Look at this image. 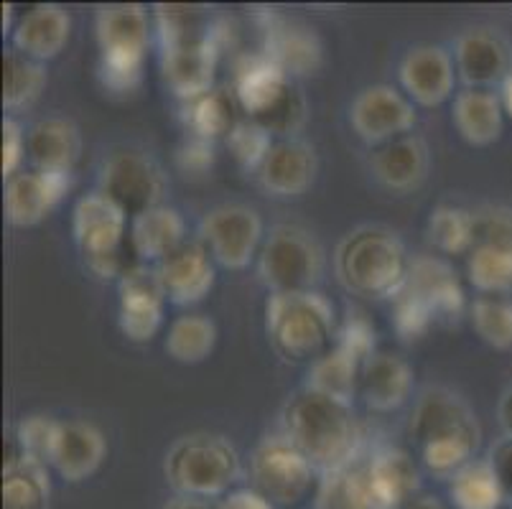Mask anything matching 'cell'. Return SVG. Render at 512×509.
<instances>
[{"instance_id": "cell-1", "label": "cell", "mask_w": 512, "mask_h": 509, "mask_svg": "<svg viewBox=\"0 0 512 509\" xmlns=\"http://www.w3.org/2000/svg\"><path fill=\"white\" fill-rule=\"evenodd\" d=\"M283 436L311 461L316 474H334L357 464L362 428L352 403L301 387L281 410Z\"/></svg>"}, {"instance_id": "cell-2", "label": "cell", "mask_w": 512, "mask_h": 509, "mask_svg": "<svg viewBox=\"0 0 512 509\" xmlns=\"http://www.w3.org/2000/svg\"><path fill=\"white\" fill-rule=\"evenodd\" d=\"M411 438L423 466L441 479H451L474 461L482 426L462 395L449 387H426L413 405Z\"/></svg>"}, {"instance_id": "cell-3", "label": "cell", "mask_w": 512, "mask_h": 509, "mask_svg": "<svg viewBox=\"0 0 512 509\" xmlns=\"http://www.w3.org/2000/svg\"><path fill=\"white\" fill-rule=\"evenodd\" d=\"M411 255L388 227L362 224L347 232L334 252V273L349 293L393 301L408 280Z\"/></svg>"}, {"instance_id": "cell-4", "label": "cell", "mask_w": 512, "mask_h": 509, "mask_svg": "<svg viewBox=\"0 0 512 509\" xmlns=\"http://www.w3.org/2000/svg\"><path fill=\"white\" fill-rule=\"evenodd\" d=\"M240 474L242 461L237 448L217 433L181 436L164 456V479L176 497H225Z\"/></svg>"}, {"instance_id": "cell-5", "label": "cell", "mask_w": 512, "mask_h": 509, "mask_svg": "<svg viewBox=\"0 0 512 509\" xmlns=\"http://www.w3.org/2000/svg\"><path fill=\"white\" fill-rule=\"evenodd\" d=\"M334 306L319 291L271 293L265 301V336L286 362H314L332 347Z\"/></svg>"}, {"instance_id": "cell-6", "label": "cell", "mask_w": 512, "mask_h": 509, "mask_svg": "<svg viewBox=\"0 0 512 509\" xmlns=\"http://www.w3.org/2000/svg\"><path fill=\"white\" fill-rule=\"evenodd\" d=\"M97 49H100V82L115 95H128L141 84L146 67L151 26L148 13L136 3L102 6L95 21Z\"/></svg>"}, {"instance_id": "cell-7", "label": "cell", "mask_w": 512, "mask_h": 509, "mask_svg": "<svg viewBox=\"0 0 512 509\" xmlns=\"http://www.w3.org/2000/svg\"><path fill=\"white\" fill-rule=\"evenodd\" d=\"M128 227V214L102 191H92L74 204V245L97 278L120 280L128 270L141 265L130 250Z\"/></svg>"}, {"instance_id": "cell-8", "label": "cell", "mask_w": 512, "mask_h": 509, "mask_svg": "<svg viewBox=\"0 0 512 509\" xmlns=\"http://www.w3.org/2000/svg\"><path fill=\"white\" fill-rule=\"evenodd\" d=\"M324 265L327 258L316 237L296 224H276L258 255V275L271 293L316 291Z\"/></svg>"}, {"instance_id": "cell-9", "label": "cell", "mask_w": 512, "mask_h": 509, "mask_svg": "<svg viewBox=\"0 0 512 509\" xmlns=\"http://www.w3.org/2000/svg\"><path fill=\"white\" fill-rule=\"evenodd\" d=\"M375 347V324L362 311H349L332 347L311 362L306 387L352 403L360 392V377L367 359L377 352Z\"/></svg>"}, {"instance_id": "cell-10", "label": "cell", "mask_w": 512, "mask_h": 509, "mask_svg": "<svg viewBox=\"0 0 512 509\" xmlns=\"http://www.w3.org/2000/svg\"><path fill=\"white\" fill-rule=\"evenodd\" d=\"M314 474L311 461L283 433L265 436L250 456L253 489L276 507L299 504L311 489Z\"/></svg>"}, {"instance_id": "cell-11", "label": "cell", "mask_w": 512, "mask_h": 509, "mask_svg": "<svg viewBox=\"0 0 512 509\" xmlns=\"http://www.w3.org/2000/svg\"><path fill=\"white\" fill-rule=\"evenodd\" d=\"M130 219L164 204L166 176L148 153L120 148L102 161L100 189Z\"/></svg>"}, {"instance_id": "cell-12", "label": "cell", "mask_w": 512, "mask_h": 509, "mask_svg": "<svg viewBox=\"0 0 512 509\" xmlns=\"http://www.w3.org/2000/svg\"><path fill=\"white\" fill-rule=\"evenodd\" d=\"M199 242L222 268H248L265 242L263 219L248 204H220L199 222Z\"/></svg>"}, {"instance_id": "cell-13", "label": "cell", "mask_w": 512, "mask_h": 509, "mask_svg": "<svg viewBox=\"0 0 512 509\" xmlns=\"http://www.w3.org/2000/svg\"><path fill=\"white\" fill-rule=\"evenodd\" d=\"M349 123L372 148L403 138L418 123L416 105L390 84H372L349 105Z\"/></svg>"}, {"instance_id": "cell-14", "label": "cell", "mask_w": 512, "mask_h": 509, "mask_svg": "<svg viewBox=\"0 0 512 509\" xmlns=\"http://www.w3.org/2000/svg\"><path fill=\"white\" fill-rule=\"evenodd\" d=\"M164 288L151 265H136L118 280V326L130 342H151L164 326Z\"/></svg>"}, {"instance_id": "cell-15", "label": "cell", "mask_w": 512, "mask_h": 509, "mask_svg": "<svg viewBox=\"0 0 512 509\" xmlns=\"http://www.w3.org/2000/svg\"><path fill=\"white\" fill-rule=\"evenodd\" d=\"M456 77L472 90H492L512 72V49L495 28H469L454 46Z\"/></svg>"}, {"instance_id": "cell-16", "label": "cell", "mask_w": 512, "mask_h": 509, "mask_svg": "<svg viewBox=\"0 0 512 509\" xmlns=\"http://www.w3.org/2000/svg\"><path fill=\"white\" fill-rule=\"evenodd\" d=\"M69 189H72V174L39 171V168L18 171L16 176L6 179V196H3L6 219L13 227H34L59 207Z\"/></svg>"}, {"instance_id": "cell-17", "label": "cell", "mask_w": 512, "mask_h": 509, "mask_svg": "<svg viewBox=\"0 0 512 509\" xmlns=\"http://www.w3.org/2000/svg\"><path fill=\"white\" fill-rule=\"evenodd\" d=\"M153 270L164 288L166 301L174 306H194L204 301L217 280L212 255L199 240L184 242L169 258L153 265Z\"/></svg>"}, {"instance_id": "cell-18", "label": "cell", "mask_w": 512, "mask_h": 509, "mask_svg": "<svg viewBox=\"0 0 512 509\" xmlns=\"http://www.w3.org/2000/svg\"><path fill=\"white\" fill-rule=\"evenodd\" d=\"M398 79L408 100L423 107H436L454 95V56L444 46H413L398 67Z\"/></svg>"}, {"instance_id": "cell-19", "label": "cell", "mask_w": 512, "mask_h": 509, "mask_svg": "<svg viewBox=\"0 0 512 509\" xmlns=\"http://www.w3.org/2000/svg\"><path fill=\"white\" fill-rule=\"evenodd\" d=\"M222 46H225V39L179 46V49H161V72H164L169 90L181 102H189L214 90V74L220 64Z\"/></svg>"}, {"instance_id": "cell-20", "label": "cell", "mask_w": 512, "mask_h": 509, "mask_svg": "<svg viewBox=\"0 0 512 509\" xmlns=\"http://www.w3.org/2000/svg\"><path fill=\"white\" fill-rule=\"evenodd\" d=\"M319 171L314 146L306 140H276L258 168V184L273 196H301L311 189Z\"/></svg>"}, {"instance_id": "cell-21", "label": "cell", "mask_w": 512, "mask_h": 509, "mask_svg": "<svg viewBox=\"0 0 512 509\" xmlns=\"http://www.w3.org/2000/svg\"><path fill=\"white\" fill-rule=\"evenodd\" d=\"M291 82L293 79L273 62L271 56L258 51V54H245L235 64L230 90L240 110L248 112V118H260L286 95Z\"/></svg>"}, {"instance_id": "cell-22", "label": "cell", "mask_w": 512, "mask_h": 509, "mask_svg": "<svg viewBox=\"0 0 512 509\" xmlns=\"http://www.w3.org/2000/svg\"><path fill=\"white\" fill-rule=\"evenodd\" d=\"M431 156L428 146L418 135H403L383 146H375L370 153V171L385 189L406 194L418 189L426 181Z\"/></svg>"}, {"instance_id": "cell-23", "label": "cell", "mask_w": 512, "mask_h": 509, "mask_svg": "<svg viewBox=\"0 0 512 509\" xmlns=\"http://www.w3.org/2000/svg\"><path fill=\"white\" fill-rule=\"evenodd\" d=\"M367 487L375 509H403L421 487L416 464L400 448H377L365 464Z\"/></svg>"}, {"instance_id": "cell-24", "label": "cell", "mask_w": 512, "mask_h": 509, "mask_svg": "<svg viewBox=\"0 0 512 509\" xmlns=\"http://www.w3.org/2000/svg\"><path fill=\"white\" fill-rule=\"evenodd\" d=\"M69 36H72L69 13L54 3H39L18 18L11 31V44L16 51L44 64L62 54Z\"/></svg>"}, {"instance_id": "cell-25", "label": "cell", "mask_w": 512, "mask_h": 509, "mask_svg": "<svg viewBox=\"0 0 512 509\" xmlns=\"http://www.w3.org/2000/svg\"><path fill=\"white\" fill-rule=\"evenodd\" d=\"M263 51L291 79L314 74L321 67V41L314 34V28L273 16V13L265 23Z\"/></svg>"}, {"instance_id": "cell-26", "label": "cell", "mask_w": 512, "mask_h": 509, "mask_svg": "<svg viewBox=\"0 0 512 509\" xmlns=\"http://www.w3.org/2000/svg\"><path fill=\"white\" fill-rule=\"evenodd\" d=\"M130 250L141 265H158L171 252L179 250L186 240V222L179 209L174 207H153L148 212L130 219L128 227Z\"/></svg>"}, {"instance_id": "cell-27", "label": "cell", "mask_w": 512, "mask_h": 509, "mask_svg": "<svg viewBox=\"0 0 512 509\" xmlns=\"http://www.w3.org/2000/svg\"><path fill=\"white\" fill-rule=\"evenodd\" d=\"M105 456L107 443L100 428L87 423V420H67V423H62L51 466L57 469L64 482L77 484L90 479L102 466Z\"/></svg>"}, {"instance_id": "cell-28", "label": "cell", "mask_w": 512, "mask_h": 509, "mask_svg": "<svg viewBox=\"0 0 512 509\" xmlns=\"http://www.w3.org/2000/svg\"><path fill=\"white\" fill-rule=\"evenodd\" d=\"M413 367L398 354L375 352L367 359L360 377V395L365 405L377 413H390L411 398Z\"/></svg>"}, {"instance_id": "cell-29", "label": "cell", "mask_w": 512, "mask_h": 509, "mask_svg": "<svg viewBox=\"0 0 512 509\" xmlns=\"http://www.w3.org/2000/svg\"><path fill=\"white\" fill-rule=\"evenodd\" d=\"M79 153H82V135L67 118H44L31 125L26 133V156L31 168L72 174Z\"/></svg>"}, {"instance_id": "cell-30", "label": "cell", "mask_w": 512, "mask_h": 509, "mask_svg": "<svg viewBox=\"0 0 512 509\" xmlns=\"http://www.w3.org/2000/svg\"><path fill=\"white\" fill-rule=\"evenodd\" d=\"M406 288L416 293L436 316H459L464 311V288L451 270L436 255H416L411 260Z\"/></svg>"}, {"instance_id": "cell-31", "label": "cell", "mask_w": 512, "mask_h": 509, "mask_svg": "<svg viewBox=\"0 0 512 509\" xmlns=\"http://www.w3.org/2000/svg\"><path fill=\"white\" fill-rule=\"evenodd\" d=\"M451 120L469 146H492L502 138V128H505L500 92L467 87L454 97Z\"/></svg>"}, {"instance_id": "cell-32", "label": "cell", "mask_w": 512, "mask_h": 509, "mask_svg": "<svg viewBox=\"0 0 512 509\" xmlns=\"http://www.w3.org/2000/svg\"><path fill=\"white\" fill-rule=\"evenodd\" d=\"M158 41L161 49H179V46L204 44L212 39H225L220 21H212L207 8L181 6V3H161L153 8Z\"/></svg>"}, {"instance_id": "cell-33", "label": "cell", "mask_w": 512, "mask_h": 509, "mask_svg": "<svg viewBox=\"0 0 512 509\" xmlns=\"http://www.w3.org/2000/svg\"><path fill=\"white\" fill-rule=\"evenodd\" d=\"M49 464L26 454H13L3 464V509H49Z\"/></svg>"}, {"instance_id": "cell-34", "label": "cell", "mask_w": 512, "mask_h": 509, "mask_svg": "<svg viewBox=\"0 0 512 509\" xmlns=\"http://www.w3.org/2000/svg\"><path fill=\"white\" fill-rule=\"evenodd\" d=\"M237 100L227 87H214L204 95L181 105V123L189 135L202 140L227 138L230 130L237 125Z\"/></svg>"}, {"instance_id": "cell-35", "label": "cell", "mask_w": 512, "mask_h": 509, "mask_svg": "<svg viewBox=\"0 0 512 509\" xmlns=\"http://www.w3.org/2000/svg\"><path fill=\"white\" fill-rule=\"evenodd\" d=\"M46 67L16 49L3 54V107L8 112H21L34 105L44 92Z\"/></svg>"}, {"instance_id": "cell-36", "label": "cell", "mask_w": 512, "mask_h": 509, "mask_svg": "<svg viewBox=\"0 0 512 509\" xmlns=\"http://www.w3.org/2000/svg\"><path fill=\"white\" fill-rule=\"evenodd\" d=\"M449 497L456 509H500L505 504L500 482L487 459H474L449 479Z\"/></svg>"}, {"instance_id": "cell-37", "label": "cell", "mask_w": 512, "mask_h": 509, "mask_svg": "<svg viewBox=\"0 0 512 509\" xmlns=\"http://www.w3.org/2000/svg\"><path fill=\"white\" fill-rule=\"evenodd\" d=\"M467 273L472 286L484 296H502L512 291V245L477 240L469 252Z\"/></svg>"}, {"instance_id": "cell-38", "label": "cell", "mask_w": 512, "mask_h": 509, "mask_svg": "<svg viewBox=\"0 0 512 509\" xmlns=\"http://www.w3.org/2000/svg\"><path fill=\"white\" fill-rule=\"evenodd\" d=\"M166 352L181 364H199L217 347V324L204 314H184L171 321Z\"/></svg>"}, {"instance_id": "cell-39", "label": "cell", "mask_w": 512, "mask_h": 509, "mask_svg": "<svg viewBox=\"0 0 512 509\" xmlns=\"http://www.w3.org/2000/svg\"><path fill=\"white\" fill-rule=\"evenodd\" d=\"M428 242L446 255L472 252L477 245V214L454 204H439L426 224Z\"/></svg>"}, {"instance_id": "cell-40", "label": "cell", "mask_w": 512, "mask_h": 509, "mask_svg": "<svg viewBox=\"0 0 512 509\" xmlns=\"http://www.w3.org/2000/svg\"><path fill=\"white\" fill-rule=\"evenodd\" d=\"M316 509H375L365 466H347L334 474H324L316 492Z\"/></svg>"}, {"instance_id": "cell-41", "label": "cell", "mask_w": 512, "mask_h": 509, "mask_svg": "<svg viewBox=\"0 0 512 509\" xmlns=\"http://www.w3.org/2000/svg\"><path fill=\"white\" fill-rule=\"evenodd\" d=\"M472 326L484 344L512 349V301L505 296H479L469 308Z\"/></svg>"}, {"instance_id": "cell-42", "label": "cell", "mask_w": 512, "mask_h": 509, "mask_svg": "<svg viewBox=\"0 0 512 509\" xmlns=\"http://www.w3.org/2000/svg\"><path fill=\"white\" fill-rule=\"evenodd\" d=\"M225 140L232 158H235L245 171H253V174H258V168L263 166L265 156L271 153L273 143H276V138L253 118L237 120V125L230 130V135H227Z\"/></svg>"}, {"instance_id": "cell-43", "label": "cell", "mask_w": 512, "mask_h": 509, "mask_svg": "<svg viewBox=\"0 0 512 509\" xmlns=\"http://www.w3.org/2000/svg\"><path fill=\"white\" fill-rule=\"evenodd\" d=\"M59 433H62V420H54L51 415H26L16 426L18 451L31 459H39L51 464L54 451H57Z\"/></svg>"}, {"instance_id": "cell-44", "label": "cell", "mask_w": 512, "mask_h": 509, "mask_svg": "<svg viewBox=\"0 0 512 509\" xmlns=\"http://www.w3.org/2000/svg\"><path fill=\"white\" fill-rule=\"evenodd\" d=\"M306 115H309V112H306L304 95H301L299 87L291 82L286 95H283L271 110L265 112V115H260V118H253V120H258V123L273 135V138L288 140V138H296V133H301V128L306 125Z\"/></svg>"}, {"instance_id": "cell-45", "label": "cell", "mask_w": 512, "mask_h": 509, "mask_svg": "<svg viewBox=\"0 0 512 509\" xmlns=\"http://www.w3.org/2000/svg\"><path fill=\"white\" fill-rule=\"evenodd\" d=\"M439 316L416 296V293L408 291L403 286V291L393 298V324L395 331H398L400 339H421V336L428 334V329L436 324Z\"/></svg>"}, {"instance_id": "cell-46", "label": "cell", "mask_w": 512, "mask_h": 509, "mask_svg": "<svg viewBox=\"0 0 512 509\" xmlns=\"http://www.w3.org/2000/svg\"><path fill=\"white\" fill-rule=\"evenodd\" d=\"M214 161H217V153H214L212 140H202L189 135V138L176 148V166H179V171H184L186 176L209 174Z\"/></svg>"}, {"instance_id": "cell-47", "label": "cell", "mask_w": 512, "mask_h": 509, "mask_svg": "<svg viewBox=\"0 0 512 509\" xmlns=\"http://www.w3.org/2000/svg\"><path fill=\"white\" fill-rule=\"evenodd\" d=\"M477 214V240L512 245V207H484Z\"/></svg>"}, {"instance_id": "cell-48", "label": "cell", "mask_w": 512, "mask_h": 509, "mask_svg": "<svg viewBox=\"0 0 512 509\" xmlns=\"http://www.w3.org/2000/svg\"><path fill=\"white\" fill-rule=\"evenodd\" d=\"M26 158V133L16 118L3 120V176L11 179L21 171Z\"/></svg>"}, {"instance_id": "cell-49", "label": "cell", "mask_w": 512, "mask_h": 509, "mask_svg": "<svg viewBox=\"0 0 512 509\" xmlns=\"http://www.w3.org/2000/svg\"><path fill=\"white\" fill-rule=\"evenodd\" d=\"M490 461L492 471H495L497 482H500L502 494H505V502L512 504V438L502 436L492 443L490 448Z\"/></svg>"}, {"instance_id": "cell-50", "label": "cell", "mask_w": 512, "mask_h": 509, "mask_svg": "<svg viewBox=\"0 0 512 509\" xmlns=\"http://www.w3.org/2000/svg\"><path fill=\"white\" fill-rule=\"evenodd\" d=\"M217 504H220V509H278L276 504L268 502L263 494L255 492L253 487L235 489V492L225 494Z\"/></svg>"}, {"instance_id": "cell-51", "label": "cell", "mask_w": 512, "mask_h": 509, "mask_svg": "<svg viewBox=\"0 0 512 509\" xmlns=\"http://www.w3.org/2000/svg\"><path fill=\"white\" fill-rule=\"evenodd\" d=\"M161 509H220V504L212 499H194V497H174Z\"/></svg>"}, {"instance_id": "cell-52", "label": "cell", "mask_w": 512, "mask_h": 509, "mask_svg": "<svg viewBox=\"0 0 512 509\" xmlns=\"http://www.w3.org/2000/svg\"><path fill=\"white\" fill-rule=\"evenodd\" d=\"M497 418H500V426L505 431V436L512 438V387H507L502 392L500 405H497Z\"/></svg>"}, {"instance_id": "cell-53", "label": "cell", "mask_w": 512, "mask_h": 509, "mask_svg": "<svg viewBox=\"0 0 512 509\" xmlns=\"http://www.w3.org/2000/svg\"><path fill=\"white\" fill-rule=\"evenodd\" d=\"M403 509H446V507L436 497H428V494H416V497H413Z\"/></svg>"}, {"instance_id": "cell-54", "label": "cell", "mask_w": 512, "mask_h": 509, "mask_svg": "<svg viewBox=\"0 0 512 509\" xmlns=\"http://www.w3.org/2000/svg\"><path fill=\"white\" fill-rule=\"evenodd\" d=\"M500 100H502V110H505L507 118L512 120V72L507 74L505 82L500 84Z\"/></svg>"}]
</instances>
